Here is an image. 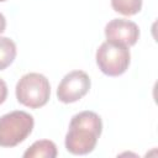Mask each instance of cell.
Wrapping results in <instances>:
<instances>
[{
    "mask_svg": "<svg viewBox=\"0 0 158 158\" xmlns=\"http://www.w3.org/2000/svg\"><path fill=\"white\" fill-rule=\"evenodd\" d=\"M102 132V121L94 111H81L74 115L65 135V148L75 156L88 154L96 147Z\"/></svg>",
    "mask_w": 158,
    "mask_h": 158,
    "instance_id": "1",
    "label": "cell"
},
{
    "mask_svg": "<svg viewBox=\"0 0 158 158\" xmlns=\"http://www.w3.org/2000/svg\"><path fill=\"white\" fill-rule=\"evenodd\" d=\"M131 54L128 47L106 41L100 44L96 51V64L99 69L109 77H118L123 74L130 65Z\"/></svg>",
    "mask_w": 158,
    "mask_h": 158,
    "instance_id": "4",
    "label": "cell"
},
{
    "mask_svg": "<svg viewBox=\"0 0 158 158\" xmlns=\"http://www.w3.org/2000/svg\"><path fill=\"white\" fill-rule=\"evenodd\" d=\"M2 1H6V0H0V2H2Z\"/></svg>",
    "mask_w": 158,
    "mask_h": 158,
    "instance_id": "12",
    "label": "cell"
},
{
    "mask_svg": "<svg viewBox=\"0 0 158 158\" xmlns=\"http://www.w3.org/2000/svg\"><path fill=\"white\" fill-rule=\"evenodd\" d=\"M5 28H6V19H5V16L0 12V33H2V32L5 31Z\"/></svg>",
    "mask_w": 158,
    "mask_h": 158,
    "instance_id": "11",
    "label": "cell"
},
{
    "mask_svg": "<svg viewBox=\"0 0 158 158\" xmlns=\"http://www.w3.org/2000/svg\"><path fill=\"white\" fill-rule=\"evenodd\" d=\"M33 117L26 111H11L0 117V147H15L32 132Z\"/></svg>",
    "mask_w": 158,
    "mask_h": 158,
    "instance_id": "3",
    "label": "cell"
},
{
    "mask_svg": "<svg viewBox=\"0 0 158 158\" xmlns=\"http://www.w3.org/2000/svg\"><path fill=\"white\" fill-rule=\"evenodd\" d=\"M51 96L48 79L40 73H27L16 84V99L23 106L38 109L44 106Z\"/></svg>",
    "mask_w": 158,
    "mask_h": 158,
    "instance_id": "2",
    "label": "cell"
},
{
    "mask_svg": "<svg viewBox=\"0 0 158 158\" xmlns=\"http://www.w3.org/2000/svg\"><path fill=\"white\" fill-rule=\"evenodd\" d=\"M25 158H56L57 147L54 142L49 139L36 141L27 151L23 153Z\"/></svg>",
    "mask_w": 158,
    "mask_h": 158,
    "instance_id": "7",
    "label": "cell"
},
{
    "mask_svg": "<svg viewBox=\"0 0 158 158\" xmlns=\"http://www.w3.org/2000/svg\"><path fill=\"white\" fill-rule=\"evenodd\" d=\"M16 58V44L7 37H0V70L6 69Z\"/></svg>",
    "mask_w": 158,
    "mask_h": 158,
    "instance_id": "8",
    "label": "cell"
},
{
    "mask_svg": "<svg viewBox=\"0 0 158 158\" xmlns=\"http://www.w3.org/2000/svg\"><path fill=\"white\" fill-rule=\"evenodd\" d=\"M89 75L83 70H73L64 75L57 89V98L64 104H70L85 96L90 89Z\"/></svg>",
    "mask_w": 158,
    "mask_h": 158,
    "instance_id": "5",
    "label": "cell"
},
{
    "mask_svg": "<svg viewBox=\"0 0 158 158\" xmlns=\"http://www.w3.org/2000/svg\"><path fill=\"white\" fill-rule=\"evenodd\" d=\"M105 36L107 41L131 47L138 41L139 28L133 21L126 19H114L105 26Z\"/></svg>",
    "mask_w": 158,
    "mask_h": 158,
    "instance_id": "6",
    "label": "cell"
},
{
    "mask_svg": "<svg viewBox=\"0 0 158 158\" xmlns=\"http://www.w3.org/2000/svg\"><path fill=\"white\" fill-rule=\"evenodd\" d=\"M112 9L125 16H133L142 9V0H111Z\"/></svg>",
    "mask_w": 158,
    "mask_h": 158,
    "instance_id": "9",
    "label": "cell"
},
{
    "mask_svg": "<svg viewBox=\"0 0 158 158\" xmlns=\"http://www.w3.org/2000/svg\"><path fill=\"white\" fill-rule=\"evenodd\" d=\"M6 98H7V85L0 78V105L6 100Z\"/></svg>",
    "mask_w": 158,
    "mask_h": 158,
    "instance_id": "10",
    "label": "cell"
}]
</instances>
